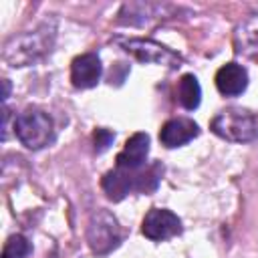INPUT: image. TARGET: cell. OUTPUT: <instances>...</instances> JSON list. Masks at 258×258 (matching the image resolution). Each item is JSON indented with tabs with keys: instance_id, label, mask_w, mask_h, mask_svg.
<instances>
[{
	"instance_id": "obj_1",
	"label": "cell",
	"mask_w": 258,
	"mask_h": 258,
	"mask_svg": "<svg viewBox=\"0 0 258 258\" xmlns=\"http://www.w3.org/2000/svg\"><path fill=\"white\" fill-rule=\"evenodd\" d=\"M56 36L54 22H42L32 30H24L20 34H14L4 44V60L10 67H26L36 60H40L46 52H50Z\"/></svg>"
},
{
	"instance_id": "obj_2",
	"label": "cell",
	"mask_w": 258,
	"mask_h": 258,
	"mask_svg": "<svg viewBox=\"0 0 258 258\" xmlns=\"http://www.w3.org/2000/svg\"><path fill=\"white\" fill-rule=\"evenodd\" d=\"M210 129L218 137L234 143H248L258 137V121L244 109H226L218 113L212 119Z\"/></svg>"
},
{
	"instance_id": "obj_3",
	"label": "cell",
	"mask_w": 258,
	"mask_h": 258,
	"mask_svg": "<svg viewBox=\"0 0 258 258\" xmlns=\"http://www.w3.org/2000/svg\"><path fill=\"white\" fill-rule=\"evenodd\" d=\"M14 133L28 149H40L52 139V119L40 109H24L14 119Z\"/></svg>"
},
{
	"instance_id": "obj_4",
	"label": "cell",
	"mask_w": 258,
	"mask_h": 258,
	"mask_svg": "<svg viewBox=\"0 0 258 258\" xmlns=\"http://www.w3.org/2000/svg\"><path fill=\"white\" fill-rule=\"evenodd\" d=\"M87 242L97 256H105L115 250L121 242L119 222L107 210H97L91 214L87 224Z\"/></svg>"
},
{
	"instance_id": "obj_5",
	"label": "cell",
	"mask_w": 258,
	"mask_h": 258,
	"mask_svg": "<svg viewBox=\"0 0 258 258\" xmlns=\"http://www.w3.org/2000/svg\"><path fill=\"white\" fill-rule=\"evenodd\" d=\"M123 50L133 54L141 62H151V64H167V67H177L181 56L173 52L171 48L149 40V38H115Z\"/></svg>"
},
{
	"instance_id": "obj_6",
	"label": "cell",
	"mask_w": 258,
	"mask_h": 258,
	"mask_svg": "<svg viewBox=\"0 0 258 258\" xmlns=\"http://www.w3.org/2000/svg\"><path fill=\"white\" fill-rule=\"evenodd\" d=\"M141 232L145 238H149L153 242H161V240L173 238L181 232V220L165 208H153L145 214V218L141 222Z\"/></svg>"
},
{
	"instance_id": "obj_7",
	"label": "cell",
	"mask_w": 258,
	"mask_h": 258,
	"mask_svg": "<svg viewBox=\"0 0 258 258\" xmlns=\"http://www.w3.org/2000/svg\"><path fill=\"white\" fill-rule=\"evenodd\" d=\"M101 60L93 52H85L77 56L71 64V81L77 89H91L99 83L101 79Z\"/></svg>"
},
{
	"instance_id": "obj_8",
	"label": "cell",
	"mask_w": 258,
	"mask_h": 258,
	"mask_svg": "<svg viewBox=\"0 0 258 258\" xmlns=\"http://www.w3.org/2000/svg\"><path fill=\"white\" fill-rule=\"evenodd\" d=\"M137 171L123 169V167H115V169L107 171L101 181L107 198L113 202H121L129 191H135L137 189Z\"/></svg>"
},
{
	"instance_id": "obj_9",
	"label": "cell",
	"mask_w": 258,
	"mask_h": 258,
	"mask_svg": "<svg viewBox=\"0 0 258 258\" xmlns=\"http://www.w3.org/2000/svg\"><path fill=\"white\" fill-rule=\"evenodd\" d=\"M149 153V135L147 133H135L127 139L125 147L117 155V167L137 171L143 167Z\"/></svg>"
},
{
	"instance_id": "obj_10",
	"label": "cell",
	"mask_w": 258,
	"mask_h": 258,
	"mask_svg": "<svg viewBox=\"0 0 258 258\" xmlns=\"http://www.w3.org/2000/svg\"><path fill=\"white\" fill-rule=\"evenodd\" d=\"M198 135H200L198 123H194L191 119H185V117H177V119H169L161 127L159 141L165 147H179V145H185L187 141H191Z\"/></svg>"
},
{
	"instance_id": "obj_11",
	"label": "cell",
	"mask_w": 258,
	"mask_h": 258,
	"mask_svg": "<svg viewBox=\"0 0 258 258\" xmlns=\"http://www.w3.org/2000/svg\"><path fill=\"white\" fill-rule=\"evenodd\" d=\"M216 87L226 97H236L246 91L248 87V73L238 62H228L218 69L216 73Z\"/></svg>"
},
{
	"instance_id": "obj_12",
	"label": "cell",
	"mask_w": 258,
	"mask_h": 258,
	"mask_svg": "<svg viewBox=\"0 0 258 258\" xmlns=\"http://www.w3.org/2000/svg\"><path fill=\"white\" fill-rule=\"evenodd\" d=\"M177 101L183 109L194 111L202 101V87L194 75H183L177 83Z\"/></svg>"
},
{
	"instance_id": "obj_13",
	"label": "cell",
	"mask_w": 258,
	"mask_h": 258,
	"mask_svg": "<svg viewBox=\"0 0 258 258\" xmlns=\"http://www.w3.org/2000/svg\"><path fill=\"white\" fill-rule=\"evenodd\" d=\"M236 46H238V50H244V52L258 50V14H252L248 20H244L238 26Z\"/></svg>"
},
{
	"instance_id": "obj_14",
	"label": "cell",
	"mask_w": 258,
	"mask_h": 258,
	"mask_svg": "<svg viewBox=\"0 0 258 258\" xmlns=\"http://www.w3.org/2000/svg\"><path fill=\"white\" fill-rule=\"evenodd\" d=\"M28 254V242L22 236H10L8 242L2 248V256L0 258H24Z\"/></svg>"
},
{
	"instance_id": "obj_15",
	"label": "cell",
	"mask_w": 258,
	"mask_h": 258,
	"mask_svg": "<svg viewBox=\"0 0 258 258\" xmlns=\"http://www.w3.org/2000/svg\"><path fill=\"white\" fill-rule=\"evenodd\" d=\"M113 139H115V133H111L109 129H97L95 133H93V143H95V149L101 153V151H105L111 143H113Z\"/></svg>"
},
{
	"instance_id": "obj_16",
	"label": "cell",
	"mask_w": 258,
	"mask_h": 258,
	"mask_svg": "<svg viewBox=\"0 0 258 258\" xmlns=\"http://www.w3.org/2000/svg\"><path fill=\"white\" fill-rule=\"evenodd\" d=\"M2 83H4V93H2V101H6V99H8V93H10V83H8L6 79H4Z\"/></svg>"
}]
</instances>
